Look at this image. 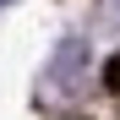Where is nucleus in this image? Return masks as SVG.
Wrapping results in <instances>:
<instances>
[{
	"instance_id": "f257e3e1",
	"label": "nucleus",
	"mask_w": 120,
	"mask_h": 120,
	"mask_svg": "<svg viewBox=\"0 0 120 120\" xmlns=\"http://www.w3.org/2000/svg\"><path fill=\"white\" fill-rule=\"evenodd\" d=\"M87 71V38H60L49 55V82L55 87H76Z\"/></svg>"
},
{
	"instance_id": "f03ea898",
	"label": "nucleus",
	"mask_w": 120,
	"mask_h": 120,
	"mask_svg": "<svg viewBox=\"0 0 120 120\" xmlns=\"http://www.w3.org/2000/svg\"><path fill=\"white\" fill-rule=\"evenodd\" d=\"M104 87H109V93H120V55L104 66Z\"/></svg>"
},
{
	"instance_id": "7ed1b4c3",
	"label": "nucleus",
	"mask_w": 120,
	"mask_h": 120,
	"mask_svg": "<svg viewBox=\"0 0 120 120\" xmlns=\"http://www.w3.org/2000/svg\"><path fill=\"white\" fill-rule=\"evenodd\" d=\"M60 120H71V115H60Z\"/></svg>"
}]
</instances>
